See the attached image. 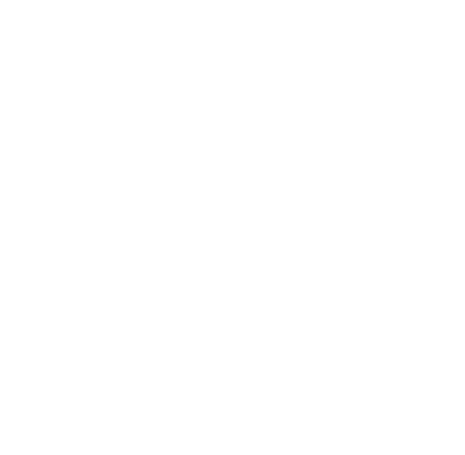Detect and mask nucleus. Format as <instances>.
I'll return each instance as SVG.
<instances>
[]
</instances>
